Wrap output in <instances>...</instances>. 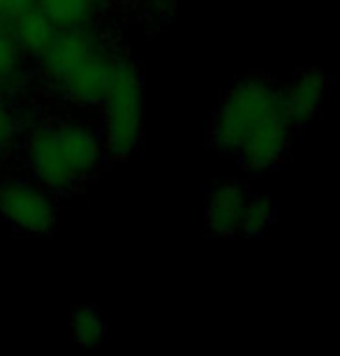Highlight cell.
Here are the masks:
<instances>
[{
    "instance_id": "obj_1",
    "label": "cell",
    "mask_w": 340,
    "mask_h": 356,
    "mask_svg": "<svg viewBox=\"0 0 340 356\" xmlns=\"http://www.w3.org/2000/svg\"><path fill=\"white\" fill-rule=\"evenodd\" d=\"M118 56L95 31V26L56 31L38 58L42 81L65 102L93 109L100 106Z\"/></svg>"
},
{
    "instance_id": "obj_2",
    "label": "cell",
    "mask_w": 340,
    "mask_h": 356,
    "mask_svg": "<svg viewBox=\"0 0 340 356\" xmlns=\"http://www.w3.org/2000/svg\"><path fill=\"white\" fill-rule=\"evenodd\" d=\"M107 158L100 130L81 120H51L28 132L26 172L49 192H72L100 172Z\"/></svg>"
},
{
    "instance_id": "obj_3",
    "label": "cell",
    "mask_w": 340,
    "mask_h": 356,
    "mask_svg": "<svg viewBox=\"0 0 340 356\" xmlns=\"http://www.w3.org/2000/svg\"><path fill=\"white\" fill-rule=\"evenodd\" d=\"M100 109L104 151L111 158H127L144 134V81L132 60L118 56Z\"/></svg>"
},
{
    "instance_id": "obj_4",
    "label": "cell",
    "mask_w": 340,
    "mask_h": 356,
    "mask_svg": "<svg viewBox=\"0 0 340 356\" xmlns=\"http://www.w3.org/2000/svg\"><path fill=\"white\" fill-rule=\"evenodd\" d=\"M280 81L266 74H248L225 92L211 123V144L218 153L234 155L248 132L280 104Z\"/></svg>"
},
{
    "instance_id": "obj_5",
    "label": "cell",
    "mask_w": 340,
    "mask_h": 356,
    "mask_svg": "<svg viewBox=\"0 0 340 356\" xmlns=\"http://www.w3.org/2000/svg\"><path fill=\"white\" fill-rule=\"evenodd\" d=\"M0 220L28 236H49L58 225L54 192L31 176H0Z\"/></svg>"
},
{
    "instance_id": "obj_6",
    "label": "cell",
    "mask_w": 340,
    "mask_h": 356,
    "mask_svg": "<svg viewBox=\"0 0 340 356\" xmlns=\"http://www.w3.org/2000/svg\"><path fill=\"white\" fill-rule=\"evenodd\" d=\"M294 132L296 125L289 118L285 99L280 97V104L248 132V137L241 141V146L234 155H236V160L245 172L268 174L287 158Z\"/></svg>"
},
{
    "instance_id": "obj_7",
    "label": "cell",
    "mask_w": 340,
    "mask_h": 356,
    "mask_svg": "<svg viewBox=\"0 0 340 356\" xmlns=\"http://www.w3.org/2000/svg\"><path fill=\"white\" fill-rule=\"evenodd\" d=\"M248 190L238 181H218L211 185L207 197L204 222L207 232L216 238H232L238 234Z\"/></svg>"
},
{
    "instance_id": "obj_8",
    "label": "cell",
    "mask_w": 340,
    "mask_h": 356,
    "mask_svg": "<svg viewBox=\"0 0 340 356\" xmlns=\"http://www.w3.org/2000/svg\"><path fill=\"white\" fill-rule=\"evenodd\" d=\"M324 88H327V74H322L320 70H301L289 81L280 83L282 99L296 130L317 116Z\"/></svg>"
},
{
    "instance_id": "obj_9",
    "label": "cell",
    "mask_w": 340,
    "mask_h": 356,
    "mask_svg": "<svg viewBox=\"0 0 340 356\" xmlns=\"http://www.w3.org/2000/svg\"><path fill=\"white\" fill-rule=\"evenodd\" d=\"M7 26H10V33L14 42H17L19 51L24 54V58H35V60L51 44L56 35V26L35 5L19 14L7 17Z\"/></svg>"
},
{
    "instance_id": "obj_10",
    "label": "cell",
    "mask_w": 340,
    "mask_h": 356,
    "mask_svg": "<svg viewBox=\"0 0 340 356\" xmlns=\"http://www.w3.org/2000/svg\"><path fill=\"white\" fill-rule=\"evenodd\" d=\"M107 0H35V7L56 26V31L95 26Z\"/></svg>"
},
{
    "instance_id": "obj_11",
    "label": "cell",
    "mask_w": 340,
    "mask_h": 356,
    "mask_svg": "<svg viewBox=\"0 0 340 356\" xmlns=\"http://www.w3.org/2000/svg\"><path fill=\"white\" fill-rule=\"evenodd\" d=\"M275 216H278V199L266 192H257L250 195L248 192L243 213H241V227L238 234H243L248 238H259L268 232V227L273 225Z\"/></svg>"
},
{
    "instance_id": "obj_12",
    "label": "cell",
    "mask_w": 340,
    "mask_h": 356,
    "mask_svg": "<svg viewBox=\"0 0 340 356\" xmlns=\"http://www.w3.org/2000/svg\"><path fill=\"white\" fill-rule=\"evenodd\" d=\"M70 336H72V343L83 347V350H97L104 343L107 326H104V319L95 308H81L72 312Z\"/></svg>"
},
{
    "instance_id": "obj_13",
    "label": "cell",
    "mask_w": 340,
    "mask_h": 356,
    "mask_svg": "<svg viewBox=\"0 0 340 356\" xmlns=\"http://www.w3.org/2000/svg\"><path fill=\"white\" fill-rule=\"evenodd\" d=\"M21 70H24V54L19 51L14 42L7 17L0 14V88H7L19 81Z\"/></svg>"
},
{
    "instance_id": "obj_14",
    "label": "cell",
    "mask_w": 340,
    "mask_h": 356,
    "mask_svg": "<svg viewBox=\"0 0 340 356\" xmlns=\"http://www.w3.org/2000/svg\"><path fill=\"white\" fill-rule=\"evenodd\" d=\"M19 139V120L17 113L10 109V104L5 102L0 95V153H7L17 144Z\"/></svg>"
},
{
    "instance_id": "obj_15",
    "label": "cell",
    "mask_w": 340,
    "mask_h": 356,
    "mask_svg": "<svg viewBox=\"0 0 340 356\" xmlns=\"http://www.w3.org/2000/svg\"><path fill=\"white\" fill-rule=\"evenodd\" d=\"M146 3L151 5L153 10H158V12H169V10H174L181 0H146Z\"/></svg>"
},
{
    "instance_id": "obj_16",
    "label": "cell",
    "mask_w": 340,
    "mask_h": 356,
    "mask_svg": "<svg viewBox=\"0 0 340 356\" xmlns=\"http://www.w3.org/2000/svg\"><path fill=\"white\" fill-rule=\"evenodd\" d=\"M3 5H5V0H0V14H3ZM3 17H5V14H3Z\"/></svg>"
}]
</instances>
